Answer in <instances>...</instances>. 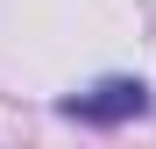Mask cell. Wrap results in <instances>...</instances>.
<instances>
[{
    "label": "cell",
    "instance_id": "6da1fadb",
    "mask_svg": "<svg viewBox=\"0 0 156 149\" xmlns=\"http://www.w3.org/2000/svg\"><path fill=\"white\" fill-rule=\"evenodd\" d=\"M64 114H71V121H92V128H114V121L149 114V85H142V78H99L92 92L64 99Z\"/></svg>",
    "mask_w": 156,
    "mask_h": 149
}]
</instances>
